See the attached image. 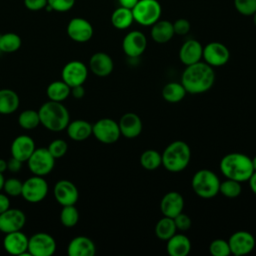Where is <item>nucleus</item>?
<instances>
[{"label":"nucleus","mask_w":256,"mask_h":256,"mask_svg":"<svg viewBox=\"0 0 256 256\" xmlns=\"http://www.w3.org/2000/svg\"><path fill=\"white\" fill-rule=\"evenodd\" d=\"M215 82L213 67L205 62H197L186 66L181 75V84L187 93L201 94L210 90Z\"/></svg>","instance_id":"nucleus-1"},{"label":"nucleus","mask_w":256,"mask_h":256,"mask_svg":"<svg viewBox=\"0 0 256 256\" xmlns=\"http://www.w3.org/2000/svg\"><path fill=\"white\" fill-rule=\"evenodd\" d=\"M221 173L228 179L238 182L248 181L254 172L252 159L240 152H231L223 156L220 160Z\"/></svg>","instance_id":"nucleus-2"},{"label":"nucleus","mask_w":256,"mask_h":256,"mask_svg":"<svg viewBox=\"0 0 256 256\" xmlns=\"http://www.w3.org/2000/svg\"><path fill=\"white\" fill-rule=\"evenodd\" d=\"M38 113L40 124L52 132L63 131L70 122L69 112L62 102L49 100L40 106Z\"/></svg>","instance_id":"nucleus-3"},{"label":"nucleus","mask_w":256,"mask_h":256,"mask_svg":"<svg viewBox=\"0 0 256 256\" xmlns=\"http://www.w3.org/2000/svg\"><path fill=\"white\" fill-rule=\"evenodd\" d=\"M162 155V165L172 173L183 171L191 159V150L189 145L182 141L176 140L166 146Z\"/></svg>","instance_id":"nucleus-4"},{"label":"nucleus","mask_w":256,"mask_h":256,"mask_svg":"<svg viewBox=\"0 0 256 256\" xmlns=\"http://www.w3.org/2000/svg\"><path fill=\"white\" fill-rule=\"evenodd\" d=\"M191 186L194 193L204 199L215 197L219 193V177L209 169L198 170L192 177Z\"/></svg>","instance_id":"nucleus-5"},{"label":"nucleus","mask_w":256,"mask_h":256,"mask_svg":"<svg viewBox=\"0 0 256 256\" xmlns=\"http://www.w3.org/2000/svg\"><path fill=\"white\" fill-rule=\"evenodd\" d=\"M162 7L157 0H139L132 9L134 21L142 26H152L161 17Z\"/></svg>","instance_id":"nucleus-6"},{"label":"nucleus","mask_w":256,"mask_h":256,"mask_svg":"<svg viewBox=\"0 0 256 256\" xmlns=\"http://www.w3.org/2000/svg\"><path fill=\"white\" fill-rule=\"evenodd\" d=\"M27 165L33 175L45 176L53 170L55 158L51 155L48 148H35L27 160Z\"/></svg>","instance_id":"nucleus-7"},{"label":"nucleus","mask_w":256,"mask_h":256,"mask_svg":"<svg viewBox=\"0 0 256 256\" xmlns=\"http://www.w3.org/2000/svg\"><path fill=\"white\" fill-rule=\"evenodd\" d=\"M92 134L101 143L113 144L121 136L118 122L111 118H101L92 125Z\"/></svg>","instance_id":"nucleus-8"},{"label":"nucleus","mask_w":256,"mask_h":256,"mask_svg":"<svg viewBox=\"0 0 256 256\" xmlns=\"http://www.w3.org/2000/svg\"><path fill=\"white\" fill-rule=\"evenodd\" d=\"M48 193V184L43 176L34 175L23 182L21 196L29 203L41 202Z\"/></svg>","instance_id":"nucleus-9"},{"label":"nucleus","mask_w":256,"mask_h":256,"mask_svg":"<svg viewBox=\"0 0 256 256\" xmlns=\"http://www.w3.org/2000/svg\"><path fill=\"white\" fill-rule=\"evenodd\" d=\"M55 251L56 241L48 233H35L28 240V252L31 256H51Z\"/></svg>","instance_id":"nucleus-10"},{"label":"nucleus","mask_w":256,"mask_h":256,"mask_svg":"<svg viewBox=\"0 0 256 256\" xmlns=\"http://www.w3.org/2000/svg\"><path fill=\"white\" fill-rule=\"evenodd\" d=\"M202 58L211 67H220L229 61L230 51L223 43L213 41L203 47Z\"/></svg>","instance_id":"nucleus-11"},{"label":"nucleus","mask_w":256,"mask_h":256,"mask_svg":"<svg viewBox=\"0 0 256 256\" xmlns=\"http://www.w3.org/2000/svg\"><path fill=\"white\" fill-rule=\"evenodd\" d=\"M87 66L78 60H72L66 63L61 72V80H63L70 87L83 85L87 79Z\"/></svg>","instance_id":"nucleus-12"},{"label":"nucleus","mask_w":256,"mask_h":256,"mask_svg":"<svg viewBox=\"0 0 256 256\" xmlns=\"http://www.w3.org/2000/svg\"><path fill=\"white\" fill-rule=\"evenodd\" d=\"M231 254L235 256H243L249 254L255 247L256 241L254 236L244 230L234 232L228 239Z\"/></svg>","instance_id":"nucleus-13"},{"label":"nucleus","mask_w":256,"mask_h":256,"mask_svg":"<svg viewBox=\"0 0 256 256\" xmlns=\"http://www.w3.org/2000/svg\"><path fill=\"white\" fill-rule=\"evenodd\" d=\"M147 48V38L139 30H133L127 33L122 41V49L130 58L141 56Z\"/></svg>","instance_id":"nucleus-14"},{"label":"nucleus","mask_w":256,"mask_h":256,"mask_svg":"<svg viewBox=\"0 0 256 256\" xmlns=\"http://www.w3.org/2000/svg\"><path fill=\"white\" fill-rule=\"evenodd\" d=\"M92 24L85 18L74 17L67 25V35L69 38L78 43H85L93 36Z\"/></svg>","instance_id":"nucleus-15"},{"label":"nucleus","mask_w":256,"mask_h":256,"mask_svg":"<svg viewBox=\"0 0 256 256\" xmlns=\"http://www.w3.org/2000/svg\"><path fill=\"white\" fill-rule=\"evenodd\" d=\"M28 240L29 238L21 232V230L9 232L5 234L3 247L5 251L11 255H30L28 252Z\"/></svg>","instance_id":"nucleus-16"},{"label":"nucleus","mask_w":256,"mask_h":256,"mask_svg":"<svg viewBox=\"0 0 256 256\" xmlns=\"http://www.w3.org/2000/svg\"><path fill=\"white\" fill-rule=\"evenodd\" d=\"M26 223L24 212L17 208H9L0 214V231L4 234L21 230Z\"/></svg>","instance_id":"nucleus-17"},{"label":"nucleus","mask_w":256,"mask_h":256,"mask_svg":"<svg viewBox=\"0 0 256 256\" xmlns=\"http://www.w3.org/2000/svg\"><path fill=\"white\" fill-rule=\"evenodd\" d=\"M53 194L56 201L62 205H75L78 198L79 192L75 184L69 180H59L53 189Z\"/></svg>","instance_id":"nucleus-18"},{"label":"nucleus","mask_w":256,"mask_h":256,"mask_svg":"<svg viewBox=\"0 0 256 256\" xmlns=\"http://www.w3.org/2000/svg\"><path fill=\"white\" fill-rule=\"evenodd\" d=\"M119 129L122 136L128 139H133L138 137L143 128L141 118L133 112H127L121 116L119 122Z\"/></svg>","instance_id":"nucleus-19"},{"label":"nucleus","mask_w":256,"mask_h":256,"mask_svg":"<svg viewBox=\"0 0 256 256\" xmlns=\"http://www.w3.org/2000/svg\"><path fill=\"white\" fill-rule=\"evenodd\" d=\"M35 150V142L34 140L25 134L19 135L11 143L10 151H11V156L22 161V162H27L31 154Z\"/></svg>","instance_id":"nucleus-20"},{"label":"nucleus","mask_w":256,"mask_h":256,"mask_svg":"<svg viewBox=\"0 0 256 256\" xmlns=\"http://www.w3.org/2000/svg\"><path fill=\"white\" fill-rule=\"evenodd\" d=\"M184 199L177 191L167 192L160 201V210L164 216L174 218L179 213L183 212Z\"/></svg>","instance_id":"nucleus-21"},{"label":"nucleus","mask_w":256,"mask_h":256,"mask_svg":"<svg viewBox=\"0 0 256 256\" xmlns=\"http://www.w3.org/2000/svg\"><path fill=\"white\" fill-rule=\"evenodd\" d=\"M203 46L196 39L186 40L179 49V59L185 65H191L201 61Z\"/></svg>","instance_id":"nucleus-22"},{"label":"nucleus","mask_w":256,"mask_h":256,"mask_svg":"<svg viewBox=\"0 0 256 256\" xmlns=\"http://www.w3.org/2000/svg\"><path fill=\"white\" fill-rule=\"evenodd\" d=\"M114 63L110 55L105 52L94 53L89 60V69L99 77H106L113 71Z\"/></svg>","instance_id":"nucleus-23"},{"label":"nucleus","mask_w":256,"mask_h":256,"mask_svg":"<svg viewBox=\"0 0 256 256\" xmlns=\"http://www.w3.org/2000/svg\"><path fill=\"white\" fill-rule=\"evenodd\" d=\"M96 253L94 242L86 236L74 237L67 246L69 256H93Z\"/></svg>","instance_id":"nucleus-24"},{"label":"nucleus","mask_w":256,"mask_h":256,"mask_svg":"<svg viewBox=\"0 0 256 256\" xmlns=\"http://www.w3.org/2000/svg\"><path fill=\"white\" fill-rule=\"evenodd\" d=\"M166 250L170 256H186L191 251L190 239L184 234L175 233L166 241Z\"/></svg>","instance_id":"nucleus-25"},{"label":"nucleus","mask_w":256,"mask_h":256,"mask_svg":"<svg viewBox=\"0 0 256 256\" xmlns=\"http://www.w3.org/2000/svg\"><path fill=\"white\" fill-rule=\"evenodd\" d=\"M151 38L154 42L159 44H164L169 42L175 35L173 29V23L169 20L159 19L151 26L150 31Z\"/></svg>","instance_id":"nucleus-26"},{"label":"nucleus","mask_w":256,"mask_h":256,"mask_svg":"<svg viewBox=\"0 0 256 256\" xmlns=\"http://www.w3.org/2000/svg\"><path fill=\"white\" fill-rule=\"evenodd\" d=\"M67 135L74 141H83L92 135V125L83 119L69 122L66 127Z\"/></svg>","instance_id":"nucleus-27"},{"label":"nucleus","mask_w":256,"mask_h":256,"mask_svg":"<svg viewBox=\"0 0 256 256\" xmlns=\"http://www.w3.org/2000/svg\"><path fill=\"white\" fill-rule=\"evenodd\" d=\"M20 104L18 94L8 88L0 89V114L9 115L14 113Z\"/></svg>","instance_id":"nucleus-28"},{"label":"nucleus","mask_w":256,"mask_h":256,"mask_svg":"<svg viewBox=\"0 0 256 256\" xmlns=\"http://www.w3.org/2000/svg\"><path fill=\"white\" fill-rule=\"evenodd\" d=\"M134 22L132 10L119 6L116 8L111 15V23L114 28L124 30L129 28Z\"/></svg>","instance_id":"nucleus-29"},{"label":"nucleus","mask_w":256,"mask_h":256,"mask_svg":"<svg viewBox=\"0 0 256 256\" xmlns=\"http://www.w3.org/2000/svg\"><path fill=\"white\" fill-rule=\"evenodd\" d=\"M71 93V87L68 86L63 80L51 82L46 89V94L49 100L62 102L68 98Z\"/></svg>","instance_id":"nucleus-30"},{"label":"nucleus","mask_w":256,"mask_h":256,"mask_svg":"<svg viewBox=\"0 0 256 256\" xmlns=\"http://www.w3.org/2000/svg\"><path fill=\"white\" fill-rule=\"evenodd\" d=\"M187 94L181 82H169L162 88V97L169 103H178Z\"/></svg>","instance_id":"nucleus-31"},{"label":"nucleus","mask_w":256,"mask_h":256,"mask_svg":"<svg viewBox=\"0 0 256 256\" xmlns=\"http://www.w3.org/2000/svg\"><path fill=\"white\" fill-rule=\"evenodd\" d=\"M154 231H155V235L158 239H160L162 241H167L177 231L174 219L171 217L163 216L156 223Z\"/></svg>","instance_id":"nucleus-32"},{"label":"nucleus","mask_w":256,"mask_h":256,"mask_svg":"<svg viewBox=\"0 0 256 256\" xmlns=\"http://www.w3.org/2000/svg\"><path fill=\"white\" fill-rule=\"evenodd\" d=\"M140 164L145 170H156L162 165V155L157 150L147 149L140 156Z\"/></svg>","instance_id":"nucleus-33"},{"label":"nucleus","mask_w":256,"mask_h":256,"mask_svg":"<svg viewBox=\"0 0 256 256\" xmlns=\"http://www.w3.org/2000/svg\"><path fill=\"white\" fill-rule=\"evenodd\" d=\"M22 41L18 34L7 32L0 35V50L3 53H13L19 50Z\"/></svg>","instance_id":"nucleus-34"},{"label":"nucleus","mask_w":256,"mask_h":256,"mask_svg":"<svg viewBox=\"0 0 256 256\" xmlns=\"http://www.w3.org/2000/svg\"><path fill=\"white\" fill-rule=\"evenodd\" d=\"M18 124L25 130L35 129L40 124L39 113L33 109H26L18 116Z\"/></svg>","instance_id":"nucleus-35"},{"label":"nucleus","mask_w":256,"mask_h":256,"mask_svg":"<svg viewBox=\"0 0 256 256\" xmlns=\"http://www.w3.org/2000/svg\"><path fill=\"white\" fill-rule=\"evenodd\" d=\"M62 210L60 212V222L63 226L67 228L74 227L79 221V212L75 205H67L62 206Z\"/></svg>","instance_id":"nucleus-36"},{"label":"nucleus","mask_w":256,"mask_h":256,"mask_svg":"<svg viewBox=\"0 0 256 256\" xmlns=\"http://www.w3.org/2000/svg\"><path fill=\"white\" fill-rule=\"evenodd\" d=\"M242 186L241 182H238L233 179H228L220 182L219 193L227 198H236L241 194Z\"/></svg>","instance_id":"nucleus-37"},{"label":"nucleus","mask_w":256,"mask_h":256,"mask_svg":"<svg viewBox=\"0 0 256 256\" xmlns=\"http://www.w3.org/2000/svg\"><path fill=\"white\" fill-rule=\"evenodd\" d=\"M209 252L212 256H229L231 254L227 240L215 239L209 245Z\"/></svg>","instance_id":"nucleus-38"},{"label":"nucleus","mask_w":256,"mask_h":256,"mask_svg":"<svg viewBox=\"0 0 256 256\" xmlns=\"http://www.w3.org/2000/svg\"><path fill=\"white\" fill-rule=\"evenodd\" d=\"M234 7L244 16H252L256 12V0H234Z\"/></svg>","instance_id":"nucleus-39"},{"label":"nucleus","mask_w":256,"mask_h":256,"mask_svg":"<svg viewBox=\"0 0 256 256\" xmlns=\"http://www.w3.org/2000/svg\"><path fill=\"white\" fill-rule=\"evenodd\" d=\"M23 187V182L17 178H9L4 181L3 190L8 196H19L21 195Z\"/></svg>","instance_id":"nucleus-40"},{"label":"nucleus","mask_w":256,"mask_h":256,"mask_svg":"<svg viewBox=\"0 0 256 256\" xmlns=\"http://www.w3.org/2000/svg\"><path fill=\"white\" fill-rule=\"evenodd\" d=\"M75 4V0H47L46 9L56 12H67Z\"/></svg>","instance_id":"nucleus-41"},{"label":"nucleus","mask_w":256,"mask_h":256,"mask_svg":"<svg viewBox=\"0 0 256 256\" xmlns=\"http://www.w3.org/2000/svg\"><path fill=\"white\" fill-rule=\"evenodd\" d=\"M48 150L51 153V155L55 159H57L63 157L66 154L68 150V145L66 141H64L63 139H55L49 144Z\"/></svg>","instance_id":"nucleus-42"},{"label":"nucleus","mask_w":256,"mask_h":256,"mask_svg":"<svg viewBox=\"0 0 256 256\" xmlns=\"http://www.w3.org/2000/svg\"><path fill=\"white\" fill-rule=\"evenodd\" d=\"M190 28H191L190 22L185 18H179L175 22H173L174 33L177 35L183 36L188 34V32L190 31Z\"/></svg>","instance_id":"nucleus-43"},{"label":"nucleus","mask_w":256,"mask_h":256,"mask_svg":"<svg viewBox=\"0 0 256 256\" xmlns=\"http://www.w3.org/2000/svg\"><path fill=\"white\" fill-rule=\"evenodd\" d=\"M174 222H175V225H176V228H177V230H180V231H186V230H188L190 227H191V219H190V217L187 215V214H185V213H183V212H181V213H179L177 216H175L174 218Z\"/></svg>","instance_id":"nucleus-44"},{"label":"nucleus","mask_w":256,"mask_h":256,"mask_svg":"<svg viewBox=\"0 0 256 256\" xmlns=\"http://www.w3.org/2000/svg\"><path fill=\"white\" fill-rule=\"evenodd\" d=\"M24 5L30 11H39L46 7L47 0H24Z\"/></svg>","instance_id":"nucleus-45"},{"label":"nucleus","mask_w":256,"mask_h":256,"mask_svg":"<svg viewBox=\"0 0 256 256\" xmlns=\"http://www.w3.org/2000/svg\"><path fill=\"white\" fill-rule=\"evenodd\" d=\"M22 164H23L22 161L11 156V158L7 161V169L12 173H17L20 171Z\"/></svg>","instance_id":"nucleus-46"},{"label":"nucleus","mask_w":256,"mask_h":256,"mask_svg":"<svg viewBox=\"0 0 256 256\" xmlns=\"http://www.w3.org/2000/svg\"><path fill=\"white\" fill-rule=\"evenodd\" d=\"M10 208V200L8 195L0 193V214Z\"/></svg>","instance_id":"nucleus-47"},{"label":"nucleus","mask_w":256,"mask_h":256,"mask_svg":"<svg viewBox=\"0 0 256 256\" xmlns=\"http://www.w3.org/2000/svg\"><path fill=\"white\" fill-rule=\"evenodd\" d=\"M70 94L76 99H81L85 95V89H84L83 85L74 86V87H71V93Z\"/></svg>","instance_id":"nucleus-48"},{"label":"nucleus","mask_w":256,"mask_h":256,"mask_svg":"<svg viewBox=\"0 0 256 256\" xmlns=\"http://www.w3.org/2000/svg\"><path fill=\"white\" fill-rule=\"evenodd\" d=\"M139 0H118V3L121 7L128 8V9H133V7L137 4Z\"/></svg>","instance_id":"nucleus-49"},{"label":"nucleus","mask_w":256,"mask_h":256,"mask_svg":"<svg viewBox=\"0 0 256 256\" xmlns=\"http://www.w3.org/2000/svg\"><path fill=\"white\" fill-rule=\"evenodd\" d=\"M248 182H249L250 189H251L252 192L256 195V171H254V172L252 173V175H251L250 178L248 179Z\"/></svg>","instance_id":"nucleus-50"},{"label":"nucleus","mask_w":256,"mask_h":256,"mask_svg":"<svg viewBox=\"0 0 256 256\" xmlns=\"http://www.w3.org/2000/svg\"><path fill=\"white\" fill-rule=\"evenodd\" d=\"M7 170V160L0 158V172L3 173Z\"/></svg>","instance_id":"nucleus-51"},{"label":"nucleus","mask_w":256,"mask_h":256,"mask_svg":"<svg viewBox=\"0 0 256 256\" xmlns=\"http://www.w3.org/2000/svg\"><path fill=\"white\" fill-rule=\"evenodd\" d=\"M4 181H5V179H4L3 173H1V172H0V191L3 189V184H4Z\"/></svg>","instance_id":"nucleus-52"},{"label":"nucleus","mask_w":256,"mask_h":256,"mask_svg":"<svg viewBox=\"0 0 256 256\" xmlns=\"http://www.w3.org/2000/svg\"><path fill=\"white\" fill-rule=\"evenodd\" d=\"M252 164H253L254 171H256V156H254V157L252 158Z\"/></svg>","instance_id":"nucleus-53"},{"label":"nucleus","mask_w":256,"mask_h":256,"mask_svg":"<svg viewBox=\"0 0 256 256\" xmlns=\"http://www.w3.org/2000/svg\"><path fill=\"white\" fill-rule=\"evenodd\" d=\"M252 17H253V23H254V25L256 26V12L252 15Z\"/></svg>","instance_id":"nucleus-54"},{"label":"nucleus","mask_w":256,"mask_h":256,"mask_svg":"<svg viewBox=\"0 0 256 256\" xmlns=\"http://www.w3.org/2000/svg\"><path fill=\"white\" fill-rule=\"evenodd\" d=\"M0 53H2V52H1V50H0Z\"/></svg>","instance_id":"nucleus-55"}]
</instances>
